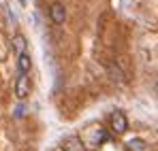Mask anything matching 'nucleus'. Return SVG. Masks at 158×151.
Returning a JSON list of instances; mask_svg holds the SVG:
<instances>
[{"instance_id":"8","label":"nucleus","mask_w":158,"mask_h":151,"mask_svg":"<svg viewBox=\"0 0 158 151\" xmlns=\"http://www.w3.org/2000/svg\"><path fill=\"white\" fill-rule=\"evenodd\" d=\"M109 73L113 77V81H124V75H122V70L118 66H109Z\"/></svg>"},{"instance_id":"7","label":"nucleus","mask_w":158,"mask_h":151,"mask_svg":"<svg viewBox=\"0 0 158 151\" xmlns=\"http://www.w3.org/2000/svg\"><path fill=\"white\" fill-rule=\"evenodd\" d=\"M128 149H145V141H141V138H135V141H128Z\"/></svg>"},{"instance_id":"5","label":"nucleus","mask_w":158,"mask_h":151,"mask_svg":"<svg viewBox=\"0 0 158 151\" xmlns=\"http://www.w3.org/2000/svg\"><path fill=\"white\" fill-rule=\"evenodd\" d=\"M81 147H83V145H81V138H77V136H69V138L64 141V145H62L60 151H83Z\"/></svg>"},{"instance_id":"1","label":"nucleus","mask_w":158,"mask_h":151,"mask_svg":"<svg viewBox=\"0 0 158 151\" xmlns=\"http://www.w3.org/2000/svg\"><path fill=\"white\" fill-rule=\"evenodd\" d=\"M30 89H32V83H30V77L28 75H17V81H15V96L19 100H26L30 96Z\"/></svg>"},{"instance_id":"4","label":"nucleus","mask_w":158,"mask_h":151,"mask_svg":"<svg viewBox=\"0 0 158 151\" xmlns=\"http://www.w3.org/2000/svg\"><path fill=\"white\" fill-rule=\"evenodd\" d=\"M30 68H32V58H30V53L17 55V75H28Z\"/></svg>"},{"instance_id":"2","label":"nucleus","mask_w":158,"mask_h":151,"mask_svg":"<svg viewBox=\"0 0 158 151\" xmlns=\"http://www.w3.org/2000/svg\"><path fill=\"white\" fill-rule=\"evenodd\" d=\"M111 128H113L118 134H124V132L128 130V119H126V115H124L122 111H113V113H111Z\"/></svg>"},{"instance_id":"10","label":"nucleus","mask_w":158,"mask_h":151,"mask_svg":"<svg viewBox=\"0 0 158 151\" xmlns=\"http://www.w3.org/2000/svg\"><path fill=\"white\" fill-rule=\"evenodd\" d=\"M19 4H22V6H26V0H19Z\"/></svg>"},{"instance_id":"9","label":"nucleus","mask_w":158,"mask_h":151,"mask_svg":"<svg viewBox=\"0 0 158 151\" xmlns=\"http://www.w3.org/2000/svg\"><path fill=\"white\" fill-rule=\"evenodd\" d=\"M15 115H17V117H22V115H24V106H22V104L15 109Z\"/></svg>"},{"instance_id":"6","label":"nucleus","mask_w":158,"mask_h":151,"mask_svg":"<svg viewBox=\"0 0 158 151\" xmlns=\"http://www.w3.org/2000/svg\"><path fill=\"white\" fill-rule=\"evenodd\" d=\"M26 45H28V41H26L24 34H15V36H13V49L17 51V55L26 53Z\"/></svg>"},{"instance_id":"3","label":"nucleus","mask_w":158,"mask_h":151,"mask_svg":"<svg viewBox=\"0 0 158 151\" xmlns=\"http://www.w3.org/2000/svg\"><path fill=\"white\" fill-rule=\"evenodd\" d=\"M49 17H52V22L56 26L64 24V19H66V9H64L62 2H53L52 6H49Z\"/></svg>"}]
</instances>
